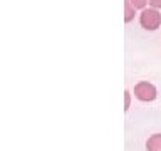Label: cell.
Wrapping results in <instances>:
<instances>
[{"label":"cell","mask_w":161,"mask_h":151,"mask_svg":"<svg viewBox=\"0 0 161 151\" xmlns=\"http://www.w3.org/2000/svg\"><path fill=\"white\" fill-rule=\"evenodd\" d=\"M139 24L144 30L154 32V30H158L161 27V12L153 7L143 8L139 14Z\"/></svg>","instance_id":"obj_1"},{"label":"cell","mask_w":161,"mask_h":151,"mask_svg":"<svg viewBox=\"0 0 161 151\" xmlns=\"http://www.w3.org/2000/svg\"><path fill=\"white\" fill-rule=\"evenodd\" d=\"M134 96L139 101H143V103H151V101L156 99L158 91H156V87L151 82L143 81V82H138L134 86Z\"/></svg>","instance_id":"obj_2"},{"label":"cell","mask_w":161,"mask_h":151,"mask_svg":"<svg viewBox=\"0 0 161 151\" xmlns=\"http://www.w3.org/2000/svg\"><path fill=\"white\" fill-rule=\"evenodd\" d=\"M146 149L148 151H161V133L149 136V139L146 141Z\"/></svg>","instance_id":"obj_3"},{"label":"cell","mask_w":161,"mask_h":151,"mask_svg":"<svg viewBox=\"0 0 161 151\" xmlns=\"http://www.w3.org/2000/svg\"><path fill=\"white\" fill-rule=\"evenodd\" d=\"M134 17H136V8L133 7V3L129 0H124V22L126 24L133 22Z\"/></svg>","instance_id":"obj_4"},{"label":"cell","mask_w":161,"mask_h":151,"mask_svg":"<svg viewBox=\"0 0 161 151\" xmlns=\"http://www.w3.org/2000/svg\"><path fill=\"white\" fill-rule=\"evenodd\" d=\"M131 3H133V7L136 10H143L146 8V5H148V0H129Z\"/></svg>","instance_id":"obj_5"},{"label":"cell","mask_w":161,"mask_h":151,"mask_svg":"<svg viewBox=\"0 0 161 151\" xmlns=\"http://www.w3.org/2000/svg\"><path fill=\"white\" fill-rule=\"evenodd\" d=\"M129 106H131V94L128 92V91H126V92H124V109L128 111Z\"/></svg>","instance_id":"obj_6"},{"label":"cell","mask_w":161,"mask_h":151,"mask_svg":"<svg viewBox=\"0 0 161 151\" xmlns=\"http://www.w3.org/2000/svg\"><path fill=\"white\" fill-rule=\"evenodd\" d=\"M148 5L153 8H161V0H148Z\"/></svg>","instance_id":"obj_7"}]
</instances>
